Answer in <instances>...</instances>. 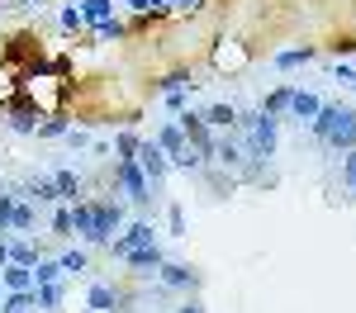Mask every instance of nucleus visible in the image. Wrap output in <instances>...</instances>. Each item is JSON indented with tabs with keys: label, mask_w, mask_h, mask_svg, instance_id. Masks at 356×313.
<instances>
[{
	"label": "nucleus",
	"mask_w": 356,
	"mask_h": 313,
	"mask_svg": "<svg viewBox=\"0 0 356 313\" xmlns=\"http://www.w3.org/2000/svg\"><path fill=\"white\" fill-rule=\"evenodd\" d=\"M309 133L323 142L328 152H352L356 147V110H347V105H323V110L309 119Z\"/></svg>",
	"instance_id": "nucleus-1"
},
{
	"label": "nucleus",
	"mask_w": 356,
	"mask_h": 313,
	"mask_svg": "<svg viewBox=\"0 0 356 313\" xmlns=\"http://www.w3.org/2000/svg\"><path fill=\"white\" fill-rule=\"evenodd\" d=\"M238 128H243V157L247 162L252 167L271 162L275 142H280V119H271V114H261V110H252V114L238 110Z\"/></svg>",
	"instance_id": "nucleus-2"
},
{
	"label": "nucleus",
	"mask_w": 356,
	"mask_h": 313,
	"mask_svg": "<svg viewBox=\"0 0 356 313\" xmlns=\"http://www.w3.org/2000/svg\"><path fill=\"white\" fill-rule=\"evenodd\" d=\"M119 223H124V204H119V199H100V204H90V228L81 232V242L110 247V237H114Z\"/></svg>",
	"instance_id": "nucleus-3"
},
{
	"label": "nucleus",
	"mask_w": 356,
	"mask_h": 313,
	"mask_svg": "<svg viewBox=\"0 0 356 313\" xmlns=\"http://www.w3.org/2000/svg\"><path fill=\"white\" fill-rule=\"evenodd\" d=\"M114 176H119V190L134 199L138 209H147L152 204V185H147V176H143V167H138V157H119V167H114Z\"/></svg>",
	"instance_id": "nucleus-4"
},
{
	"label": "nucleus",
	"mask_w": 356,
	"mask_h": 313,
	"mask_svg": "<svg viewBox=\"0 0 356 313\" xmlns=\"http://www.w3.org/2000/svg\"><path fill=\"white\" fill-rule=\"evenodd\" d=\"M138 167H143V176H147V185L157 190L166 180V167H171V157H166L162 147H157V138H143L138 142Z\"/></svg>",
	"instance_id": "nucleus-5"
},
{
	"label": "nucleus",
	"mask_w": 356,
	"mask_h": 313,
	"mask_svg": "<svg viewBox=\"0 0 356 313\" xmlns=\"http://www.w3.org/2000/svg\"><path fill=\"white\" fill-rule=\"evenodd\" d=\"M152 232H157L152 223H129L119 237H110V256H129L134 247H152V242H157Z\"/></svg>",
	"instance_id": "nucleus-6"
},
{
	"label": "nucleus",
	"mask_w": 356,
	"mask_h": 313,
	"mask_svg": "<svg viewBox=\"0 0 356 313\" xmlns=\"http://www.w3.org/2000/svg\"><path fill=\"white\" fill-rule=\"evenodd\" d=\"M157 280H162L166 289H195V285H200V271H195V266H186V261H162Z\"/></svg>",
	"instance_id": "nucleus-7"
},
{
	"label": "nucleus",
	"mask_w": 356,
	"mask_h": 313,
	"mask_svg": "<svg viewBox=\"0 0 356 313\" xmlns=\"http://www.w3.org/2000/svg\"><path fill=\"white\" fill-rule=\"evenodd\" d=\"M119 261H124V266H134L138 276H157V271H162V247H157V242H152V247H134V252L129 256H119Z\"/></svg>",
	"instance_id": "nucleus-8"
},
{
	"label": "nucleus",
	"mask_w": 356,
	"mask_h": 313,
	"mask_svg": "<svg viewBox=\"0 0 356 313\" xmlns=\"http://www.w3.org/2000/svg\"><path fill=\"white\" fill-rule=\"evenodd\" d=\"M19 195H24L29 204H57V199H62V195H57V180H53V176H33Z\"/></svg>",
	"instance_id": "nucleus-9"
},
{
	"label": "nucleus",
	"mask_w": 356,
	"mask_h": 313,
	"mask_svg": "<svg viewBox=\"0 0 356 313\" xmlns=\"http://www.w3.org/2000/svg\"><path fill=\"white\" fill-rule=\"evenodd\" d=\"M114 304H119V289L114 285H90L86 289V309L90 313H114Z\"/></svg>",
	"instance_id": "nucleus-10"
},
{
	"label": "nucleus",
	"mask_w": 356,
	"mask_h": 313,
	"mask_svg": "<svg viewBox=\"0 0 356 313\" xmlns=\"http://www.w3.org/2000/svg\"><path fill=\"white\" fill-rule=\"evenodd\" d=\"M53 180H57V195L67 199V204H81V176H76V171L72 167H62V171H53Z\"/></svg>",
	"instance_id": "nucleus-11"
},
{
	"label": "nucleus",
	"mask_w": 356,
	"mask_h": 313,
	"mask_svg": "<svg viewBox=\"0 0 356 313\" xmlns=\"http://www.w3.org/2000/svg\"><path fill=\"white\" fill-rule=\"evenodd\" d=\"M0 280H5V289H33V266L10 261V266H0Z\"/></svg>",
	"instance_id": "nucleus-12"
},
{
	"label": "nucleus",
	"mask_w": 356,
	"mask_h": 313,
	"mask_svg": "<svg viewBox=\"0 0 356 313\" xmlns=\"http://www.w3.org/2000/svg\"><path fill=\"white\" fill-rule=\"evenodd\" d=\"M318 110H323V100H318V95H309V90H295V95H290V114H295L300 124H309Z\"/></svg>",
	"instance_id": "nucleus-13"
},
{
	"label": "nucleus",
	"mask_w": 356,
	"mask_h": 313,
	"mask_svg": "<svg viewBox=\"0 0 356 313\" xmlns=\"http://www.w3.org/2000/svg\"><path fill=\"white\" fill-rule=\"evenodd\" d=\"M200 119L209 128H238V105H209V110H200Z\"/></svg>",
	"instance_id": "nucleus-14"
},
{
	"label": "nucleus",
	"mask_w": 356,
	"mask_h": 313,
	"mask_svg": "<svg viewBox=\"0 0 356 313\" xmlns=\"http://www.w3.org/2000/svg\"><path fill=\"white\" fill-rule=\"evenodd\" d=\"M76 10H81L86 24H105V19H114V0H76Z\"/></svg>",
	"instance_id": "nucleus-15"
},
{
	"label": "nucleus",
	"mask_w": 356,
	"mask_h": 313,
	"mask_svg": "<svg viewBox=\"0 0 356 313\" xmlns=\"http://www.w3.org/2000/svg\"><path fill=\"white\" fill-rule=\"evenodd\" d=\"M290 95H295V85H275L271 95L261 100V114H271V119H280V114H290Z\"/></svg>",
	"instance_id": "nucleus-16"
},
{
	"label": "nucleus",
	"mask_w": 356,
	"mask_h": 313,
	"mask_svg": "<svg viewBox=\"0 0 356 313\" xmlns=\"http://www.w3.org/2000/svg\"><path fill=\"white\" fill-rule=\"evenodd\" d=\"M0 313H38L33 289H10V294H5V304H0Z\"/></svg>",
	"instance_id": "nucleus-17"
},
{
	"label": "nucleus",
	"mask_w": 356,
	"mask_h": 313,
	"mask_svg": "<svg viewBox=\"0 0 356 313\" xmlns=\"http://www.w3.org/2000/svg\"><path fill=\"white\" fill-rule=\"evenodd\" d=\"M195 85H200V81H195L191 71H171V76H162V81H157V90H162V95H181V90L191 95Z\"/></svg>",
	"instance_id": "nucleus-18"
},
{
	"label": "nucleus",
	"mask_w": 356,
	"mask_h": 313,
	"mask_svg": "<svg viewBox=\"0 0 356 313\" xmlns=\"http://www.w3.org/2000/svg\"><path fill=\"white\" fill-rule=\"evenodd\" d=\"M33 304H38V313H57V304H62V285H33Z\"/></svg>",
	"instance_id": "nucleus-19"
},
{
	"label": "nucleus",
	"mask_w": 356,
	"mask_h": 313,
	"mask_svg": "<svg viewBox=\"0 0 356 313\" xmlns=\"http://www.w3.org/2000/svg\"><path fill=\"white\" fill-rule=\"evenodd\" d=\"M214 162H219V167H233V171H238V167L247 162V157H243V142H233V138L219 142V147H214Z\"/></svg>",
	"instance_id": "nucleus-20"
},
{
	"label": "nucleus",
	"mask_w": 356,
	"mask_h": 313,
	"mask_svg": "<svg viewBox=\"0 0 356 313\" xmlns=\"http://www.w3.org/2000/svg\"><path fill=\"white\" fill-rule=\"evenodd\" d=\"M57 261H62V271H67V276H86V271H90V256H86L81 247H72V252H62Z\"/></svg>",
	"instance_id": "nucleus-21"
},
{
	"label": "nucleus",
	"mask_w": 356,
	"mask_h": 313,
	"mask_svg": "<svg viewBox=\"0 0 356 313\" xmlns=\"http://www.w3.org/2000/svg\"><path fill=\"white\" fill-rule=\"evenodd\" d=\"M314 57H318L314 48H285V53H275L271 62L275 67H304V62H314Z\"/></svg>",
	"instance_id": "nucleus-22"
},
{
	"label": "nucleus",
	"mask_w": 356,
	"mask_h": 313,
	"mask_svg": "<svg viewBox=\"0 0 356 313\" xmlns=\"http://www.w3.org/2000/svg\"><path fill=\"white\" fill-rule=\"evenodd\" d=\"M62 276H67L62 261H38V266H33V285H57Z\"/></svg>",
	"instance_id": "nucleus-23"
},
{
	"label": "nucleus",
	"mask_w": 356,
	"mask_h": 313,
	"mask_svg": "<svg viewBox=\"0 0 356 313\" xmlns=\"http://www.w3.org/2000/svg\"><path fill=\"white\" fill-rule=\"evenodd\" d=\"M10 128H15V133H33V128H38V124H33V110H29V105H15V110H10Z\"/></svg>",
	"instance_id": "nucleus-24"
},
{
	"label": "nucleus",
	"mask_w": 356,
	"mask_h": 313,
	"mask_svg": "<svg viewBox=\"0 0 356 313\" xmlns=\"http://www.w3.org/2000/svg\"><path fill=\"white\" fill-rule=\"evenodd\" d=\"M10 261H19V266H38V252H33V242H10Z\"/></svg>",
	"instance_id": "nucleus-25"
},
{
	"label": "nucleus",
	"mask_w": 356,
	"mask_h": 313,
	"mask_svg": "<svg viewBox=\"0 0 356 313\" xmlns=\"http://www.w3.org/2000/svg\"><path fill=\"white\" fill-rule=\"evenodd\" d=\"M33 133H38V138H67V133H72V124H67V119H48V124H38Z\"/></svg>",
	"instance_id": "nucleus-26"
},
{
	"label": "nucleus",
	"mask_w": 356,
	"mask_h": 313,
	"mask_svg": "<svg viewBox=\"0 0 356 313\" xmlns=\"http://www.w3.org/2000/svg\"><path fill=\"white\" fill-rule=\"evenodd\" d=\"M166 228H171V237H186V209H181V204L166 209Z\"/></svg>",
	"instance_id": "nucleus-27"
},
{
	"label": "nucleus",
	"mask_w": 356,
	"mask_h": 313,
	"mask_svg": "<svg viewBox=\"0 0 356 313\" xmlns=\"http://www.w3.org/2000/svg\"><path fill=\"white\" fill-rule=\"evenodd\" d=\"M15 204H19V199L0 190V232H5V228H15Z\"/></svg>",
	"instance_id": "nucleus-28"
},
{
	"label": "nucleus",
	"mask_w": 356,
	"mask_h": 313,
	"mask_svg": "<svg viewBox=\"0 0 356 313\" xmlns=\"http://www.w3.org/2000/svg\"><path fill=\"white\" fill-rule=\"evenodd\" d=\"M95 38H105V43H119V38H124V24H119V19H105V24H95Z\"/></svg>",
	"instance_id": "nucleus-29"
},
{
	"label": "nucleus",
	"mask_w": 356,
	"mask_h": 313,
	"mask_svg": "<svg viewBox=\"0 0 356 313\" xmlns=\"http://www.w3.org/2000/svg\"><path fill=\"white\" fill-rule=\"evenodd\" d=\"M342 185L356 190V147H352V152H342Z\"/></svg>",
	"instance_id": "nucleus-30"
},
{
	"label": "nucleus",
	"mask_w": 356,
	"mask_h": 313,
	"mask_svg": "<svg viewBox=\"0 0 356 313\" xmlns=\"http://www.w3.org/2000/svg\"><path fill=\"white\" fill-rule=\"evenodd\" d=\"M53 232H62V237H72V204H62L53 214Z\"/></svg>",
	"instance_id": "nucleus-31"
},
{
	"label": "nucleus",
	"mask_w": 356,
	"mask_h": 313,
	"mask_svg": "<svg viewBox=\"0 0 356 313\" xmlns=\"http://www.w3.org/2000/svg\"><path fill=\"white\" fill-rule=\"evenodd\" d=\"M138 133H119V138H114V147H119V157H138Z\"/></svg>",
	"instance_id": "nucleus-32"
},
{
	"label": "nucleus",
	"mask_w": 356,
	"mask_h": 313,
	"mask_svg": "<svg viewBox=\"0 0 356 313\" xmlns=\"http://www.w3.org/2000/svg\"><path fill=\"white\" fill-rule=\"evenodd\" d=\"M15 228H19V232L33 228V204H15Z\"/></svg>",
	"instance_id": "nucleus-33"
},
{
	"label": "nucleus",
	"mask_w": 356,
	"mask_h": 313,
	"mask_svg": "<svg viewBox=\"0 0 356 313\" xmlns=\"http://www.w3.org/2000/svg\"><path fill=\"white\" fill-rule=\"evenodd\" d=\"M238 62H243L238 48H219V53H214V67H238Z\"/></svg>",
	"instance_id": "nucleus-34"
},
{
	"label": "nucleus",
	"mask_w": 356,
	"mask_h": 313,
	"mask_svg": "<svg viewBox=\"0 0 356 313\" xmlns=\"http://www.w3.org/2000/svg\"><path fill=\"white\" fill-rule=\"evenodd\" d=\"M81 24H86V19H81V10H76V5H67V10H62V28H72V33H76Z\"/></svg>",
	"instance_id": "nucleus-35"
},
{
	"label": "nucleus",
	"mask_w": 356,
	"mask_h": 313,
	"mask_svg": "<svg viewBox=\"0 0 356 313\" xmlns=\"http://www.w3.org/2000/svg\"><path fill=\"white\" fill-rule=\"evenodd\" d=\"M332 76H337L342 85H356V67H352V62H347V67L337 62V67H332Z\"/></svg>",
	"instance_id": "nucleus-36"
},
{
	"label": "nucleus",
	"mask_w": 356,
	"mask_h": 313,
	"mask_svg": "<svg viewBox=\"0 0 356 313\" xmlns=\"http://www.w3.org/2000/svg\"><path fill=\"white\" fill-rule=\"evenodd\" d=\"M67 142H72V152H86V147H90V133H81V128H72V133H67Z\"/></svg>",
	"instance_id": "nucleus-37"
},
{
	"label": "nucleus",
	"mask_w": 356,
	"mask_h": 313,
	"mask_svg": "<svg viewBox=\"0 0 356 313\" xmlns=\"http://www.w3.org/2000/svg\"><path fill=\"white\" fill-rule=\"evenodd\" d=\"M176 313H204V304H195V299H191V304H181Z\"/></svg>",
	"instance_id": "nucleus-38"
},
{
	"label": "nucleus",
	"mask_w": 356,
	"mask_h": 313,
	"mask_svg": "<svg viewBox=\"0 0 356 313\" xmlns=\"http://www.w3.org/2000/svg\"><path fill=\"white\" fill-rule=\"evenodd\" d=\"M0 266H10V242L0 237Z\"/></svg>",
	"instance_id": "nucleus-39"
},
{
	"label": "nucleus",
	"mask_w": 356,
	"mask_h": 313,
	"mask_svg": "<svg viewBox=\"0 0 356 313\" xmlns=\"http://www.w3.org/2000/svg\"><path fill=\"white\" fill-rule=\"evenodd\" d=\"M129 10H138V15H147V0H129Z\"/></svg>",
	"instance_id": "nucleus-40"
},
{
	"label": "nucleus",
	"mask_w": 356,
	"mask_h": 313,
	"mask_svg": "<svg viewBox=\"0 0 356 313\" xmlns=\"http://www.w3.org/2000/svg\"><path fill=\"white\" fill-rule=\"evenodd\" d=\"M162 5H166V0H147V10H162Z\"/></svg>",
	"instance_id": "nucleus-41"
}]
</instances>
